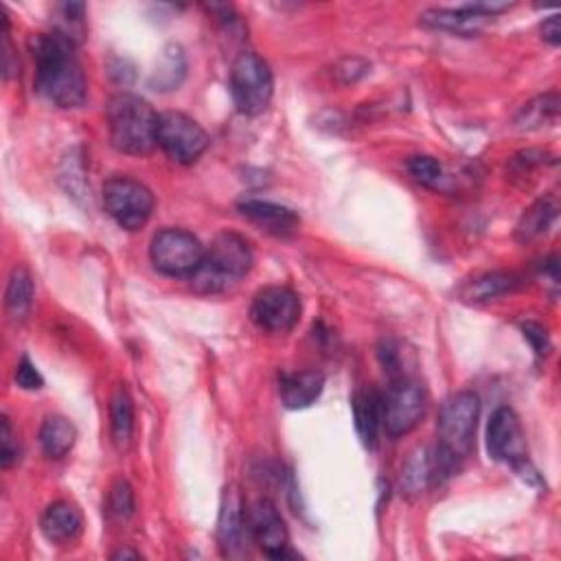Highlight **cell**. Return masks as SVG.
Returning <instances> with one entry per match:
<instances>
[{"label": "cell", "mask_w": 561, "mask_h": 561, "mask_svg": "<svg viewBox=\"0 0 561 561\" xmlns=\"http://www.w3.org/2000/svg\"><path fill=\"white\" fill-rule=\"evenodd\" d=\"M554 218H557V205L550 198H541V200H537L535 205H530L522 214V218H520V222L515 227V237L522 244L533 242V240L541 237L550 229Z\"/></svg>", "instance_id": "24"}, {"label": "cell", "mask_w": 561, "mask_h": 561, "mask_svg": "<svg viewBox=\"0 0 561 561\" xmlns=\"http://www.w3.org/2000/svg\"><path fill=\"white\" fill-rule=\"evenodd\" d=\"M16 385L23 391H40L45 387V378L40 376V370L27 355L16 366Z\"/></svg>", "instance_id": "29"}, {"label": "cell", "mask_w": 561, "mask_h": 561, "mask_svg": "<svg viewBox=\"0 0 561 561\" xmlns=\"http://www.w3.org/2000/svg\"><path fill=\"white\" fill-rule=\"evenodd\" d=\"M541 38L552 47H557L561 42V19L559 16H550L541 23Z\"/></svg>", "instance_id": "32"}, {"label": "cell", "mask_w": 561, "mask_h": 561, "mask_svg": "<svg viewBox=\"0 0 561 561\" xmlns=\"http://www.w3.org/2000/svg\"><path fill=\"white\" fill-rule=\"evenodd\" d=\"M422 25L430 27V29H439V32H448L454 36H478L487 25H489V16H483L478 12H472L467 5L461 8H439V10H426L422 16Z\"/></svg>", "instance_id": "15"}, {"label": "cell", "mask_w": 561, "mask_h": 561, "mask_svg": "<svg viewBox=\"0 0 561 561\" xmlns=\"http://www.w3.org/2000/svg\"><path fill=\"white\" fill-rule=\"evenodd\" d=\"M110 426L112 441L119 450H127L134 435V404L127 389L119 387L110 402Z\"/></svg>", "instance_id": "23"}, {"label": "cell", "mask_w": 561, "mask_h": 561, "mask_svg": "<svg viewBox=\"0 0 561 561\" xmlns=\"http://www.w3.org/2000/svg\"><path fill=\"white\" fill-rule=\"evenodd\" d=\"M231 95L242 114H264L275 95V77L268 62L253 51L242 53L231 69Z\"/></svg>", "instance_id": "4"}, {"label": "cell", "mask_w": 561, "mask_h": 561, "mask_svg": "<svg viewBox=\"0 0 561 561\" xmlns=\"http://www.w3.org/2000/svg\"><path fill=\"white\" fill-rule=\"evenodd\" d=\"M19 461H21V446L16 441L12 422L3 415V430H0V465H3V469H10Z\"/></svg>", "instance_id": "28"}, {"label": "cell", "mask_w": 561, "mask_h": 561, "mask_svg": "<svg viewBox=\"0 0 561 561\" xmlns=\"http://www.w3.org/2000/svg\"><path fill=\"white\" fill-rule=\"evenodd\" d=\"M325 389V376L318 370L283 373L279 378V395L285 408L303 411L309 408Z\"/></svg>", "instance_id": "18"}, {"label": "cell", "mask_w": 561, "mask_h": 561, "mask_svg": "<svg viewBox=\"0 0 561 561\" xmlns=\"http://www.w3.org/2000/svg\"><path fill=\"white\" fill-rule=\"evenodd\" d=\"M253 264L255 255L251 244L242 235L224 231L211 242L203 266L190 279L198 292L218 294L242 281L253 270Z\"/></svg>", "instance_id": "3"}, {"label": "cell", "mask_w": 561, "mask_h": 561, "mask_svg": "<svg viewBox=\"0 0 561 561\" xmlns=\"http://www.w3.org/2000/svg\"><path fill=\"white\" fill-rule=\"evenodd\" d=\"M408 171L419 184L430 186V190H439L441 182L446 180L443 164L432 156H413L408 160Z\"/></svg>", "instance_id": "27"}, {"label": "cell", "mask_w": 561, "mask_h": 561, "mask_svg": "<svg viewBox=\"0 0 561 561\" xmlns=\"http://www.w3.org/2000/svg\"><path fill=\"white\" fill-rule=\"evenodd\" d=\"M36 62V90L58 108H82L88 99L84 66L75 53V42L60 32L32 38Z\"/></svg>", "instance_id": "1"}, {"label": "cell", "mask_w": 561, "mask_h": 561, "mask_svg": "<svg viewBox=\"0 0 561 561\" xmlns=\"http://www.w3.org/2000/svg\"><path fill=\"white\" fill-rule=\"evenodd\" d=\"M40 528L49 541L66 546V544H73L82 535L84 515L77 504H73L69 500H58V502L49 504L47 511L42 513Z\"/></svg>", "instance_id": "16"}, {"label": "cell", "mask_w": 561, "mask_h": 561, "mask_svg": "<svg viewBox=\"0 0 561 561\" xmlns=\"http://www.w3.org/2000/svg\"><path fill=\"white\" fill-rule=\"evenodd\" d=\"M103 207L121 229L138 231L154 214V194L143 182L117 175L103 184Z\"/></svg>", "instance_id": "7"}, {"label": "cell", "mask_w": 561, "mask_h": 561, "mask_svg": "<svg viewBox=\"0 0 561 561\" xmlns=\"http://www.w3.org/2000/svg\"><path fill=\"white\" fill-rule=\"evenodd\" d=\"M478 417L480 400L476 393L463 391L448 398L439 413V446L459 461H465L474 450Z\"/></svg>", "instance_id": "5"}, {"label": "cell", "mask_w": 561, "mask_h": 561, "mask_svg": "<svg viewBox=\"0 0 561 561\" xmlns=\"http://www.w3.org/2000/svg\"><path fill=\"white\" fill-rule=\"evenodd\" d=\"M524 285H526V281L522 275L496 270V272H485L472 281H467L459 290V296H461V301H467V303H487V301L513 294V292L522 290Z\"/></svg>", "instance_id": "19"}, {"label": "cell", "mask_w": 561, "mask_h": 561, "mask_svg": "<svg viewBox=\"0 0 561 561\" xmlns=\"http://www.w3.org/2000/svg\"><path fill=\"white\" fill-rule=\"evenodd\" d=\"M186 75V60H184V51L178 47V45H169L158 64H156V71L149 80V86L154 90H160V93H169V90H175L182 80Z\"/></svg>", "instance_id": "22"}, {"label": "cell", "mask_w": 561, "mask_h": 561, "mask_svg": "<svg viewBox=\"0 0 561 561\" xmlns=\"http://www.w3.org/2000/svg\"><path fill=\"white\" fill-rule=\"evenodd\" d=\"M522 333H524V338L528 340V344L533 346V351H535L539 357H546V355L550 353V349H552L550 336H548V331H546L539 322H533V320L524 322V325H522Z\"/></svg>", "instance_id": "30"}, {"label": "cell", "mask_w": 561, "mask_h": 561, "mask_svg": "<svg viewBox=\"0 0 561 561\" xmlns=\"http://www.w3.org/2000/svg\"><path fill=\"white\" fill-rule=\"evenodd\" d=\"M106 511L114 522H127L134 511H136V502H134V491L130 487L127 480H117L108 493V502H106Z\"/></svg>", "instance_id": "26"}, {"label": "cell", "mask_w": 561, "mask_h": 561, "mask_svg": "<svg viewBox=\"0 0 561 561\" xmlns=\"http://www.w3.org/2000/svg\"><path fill=\"white\" fill-rule=\"evenodd\" d=\"M487 452L493 461L507 463L522 472L528 463L526 437L520 424V417L513 408H498L487 426Z\"/></svg>", "instance_id": "10"}, {"label": "cell", "mask_w": 561, "mask_h": 561, "mask_svg": "<svg viewBox=\"0 0 561 561\" xmlns=\"http://www.w3.org/2000/svg\"><path fill=\"white\" fill-rule=\"evenodd\" d=\"M34 279L25 266H16L10 275L8 292H5V309L14 325H21L27 320L34 307Z\"/></svg>", "instance_id": "20"}, {"label": "cell", "mask_w": 561, "mask_h": 561, "mask_svg": "<svg viewBox=\"0 0 561 561\" xmlns=\"http://www.w3.org/2000/svg\"><path fill=\"white\" fill-rule=\"evenodd\" d=\"M251 541L246 522V502L235 485L227 487L220 504L218 520V544L224 557H240Z\"/></svg>", "instance_id": "13"}, {"label": "cell", "mask_w": 561, "mask_h": 561, "mask_svg": "<svg viewBox=\"0 0 561 561\" xmlns=\"http://www.w3.org/2000/svg\"><path fill=\"white\" fill-rule=\"evenodd\" d=\"M246 522L251 541H255L268 557L283 559L290 548V530L277 504L268 498H259L246 507Z\"/></svg>", "instance_id": "11"}, {"label": "cell", "mask_w": 561, "mask_h": 561, "mask_svg": "<svg viewBox=\"0 0 561 561\" xmlns=\"http://www.w3.org/2000/svg\"><path fill=\"white\" fill-rule=\"evenodd\" d=\"M557 114H559V95L546 93V95L533 99L530 103H526L522 108V112L517 114L515 123L522 130H539L546 123H554Z\"/></svg>", "instance_id": "25"}, {"label": "cell", "mask_w": 561, "mask_h": 561, "mask_svg": "<svg viewBox=\"0 0 561 561\" xmlns=\"http://www.w3.org/2000/svg\"><path fill=\"white\" fill-rule=\"evenodd\" d=\"M112 559H141V552L130 550V548H121L119 552L112 554Z\"/></svg>", "instance_id": "33"}, {"label": "cell", "mask_w": 561, "mask_h": 561, "mask_svg": "<svg viewBox=\"0 0 561 561\" xmlns=\"http://www.w3.org/2000/svg\"><path fill=\"white\" fill-rule=\"evenodd\" d=\"M205 246L200 240L182 229H164L154 235L149 259L160 275L192 277L205 261Z\"/></svg>", "instance_id": "6"}, {"label": "cell", "mask_w": 561, "mask_h": 561, "mask_svg": "<svg viewBox=\"0 0 561 561\" xmlns=\"http://www.w3.org/2000/svg\"><path fill=\"white\" fill-rule=\"evenodd\" d=\"M110 143L117 151L130 156L149 154L158 145L160 114L138 95L119 93L106 108Z\"/></svg>", "instance_id": "2"}, {"label": "cell", "mask_w": 561, "mask_h": 561, "mask_svg": "<svg viewBox=\"0 0 561 561\" xmlns=\"http://www.w3.org/2000/svg\"><path fill=\"white\" fill-rule=\"evenodd\" d=\"M75 441L77 430L66 417L51 415L45 419L40 428V446L49 459H64L73 450Z\"/></svg>", "instance_id": "21"}, {"label": "cell", "mask_w": 561, "mask_h": 561, "mask_svg": "<svg viewBox=\"0 0 561 561\" xmlns=\"http://www.w3.org/2000/svg\"><path fill=\"white\" fill-rule=\"evenodd\" d=\"M251 316L255 325L264 331L285 333L296 327L301 318V301L296 292L281 285H270L257 292Z\"/></svg>", "instance_id": "12"}, {"label": "cell", "mask_w": 561, "mask_h": 561, "mask_svg": "<svg viewBox=\"0 0 561 561\" xmlns=\"http://www.w3.org/2000/svg\"><path fill=\"white\" fill-rule=\"evenodd\" d=\"M240 214L251 220L253 224H257L261 231L275 235V237H290L298 231L301 227V218L281 205L268 203V200H244L237 205Z\"/></svg>", "instance_id": "14"}, {"label": "cell", "mask_w": 561, "mask_h": 561, "mask_svg": "<svg viewBox=\"0 0 561 561\" xmlns=\"http://www.w3.org/2000/svg\"><path fill=\"white\" fill-rule=\"evenodd\" d=\"M355 430L364 448L376 450L382 430V393L376 389H362L351 400Z\"/></svg>", "instance_id": "17"}, {"label": "cell", "mask_w": 561, "mask_h": 561, "mask_svg": "<svg viewBox=\"0 0 561 561\" xmlns=\"http://www.w3.org/2000/svg\"><path fill=\"white\" fill-rule=\"evenodd\" d=\"M428 408L426 391L413 378L393 380L382 393V428L389 437L400 439L413 432Z\"/></svg>", "instance_id": "8"}, {"label": "cell", "mask_w": 561, "mask_h": 561, "mask_svg": "<svg viewBox=\"0 0 561 561\" xmlns=\"http://www.w3.org/2000/svg\"><path fill=\"white\" fill-rule=\"evenodd\" d=\"M366 73H368V64H366L364 60H357V58H346V60H342V62L336 66V71H333V75L338 77L340 84H353V82H357L359 77H364Z\"/></svg>", "instance_id": "31"}, {"label": "cell", "mask_w": 561, "mask_h": 561, "mask_svg": "<svg viewBox=\"0 0 561 561\" xmlns=\"http://www.w3.org/2000/svg\"><path fill=\"white\" fill-rule=\"evenodd\" d=\"M158 145L171 160L192 164L207 151L209 134L190 114L162 112L158 119Z\"/></svg>", "instance_id": "9"}]
</instances>
